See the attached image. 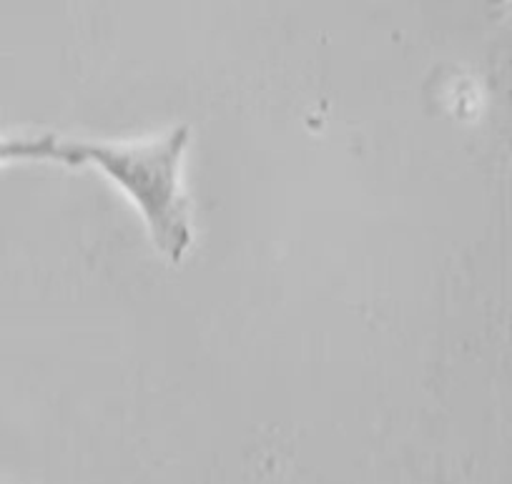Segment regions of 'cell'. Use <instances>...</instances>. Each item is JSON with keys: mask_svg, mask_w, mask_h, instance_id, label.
Instances as JSON below:
<instances>
[{"mask_svg": "<svg viewBox=\"0 0 512 484\" xmlns=\"http://www.w3.org/2000/svg\"><path fill=\"white\" fill-rule=\"evenodd\" d=\"M191 141L189 126H176L144 141H71L66 138V166H93L126 194L144 219L151 244L171 264H179L194 244L189 199L181 166Z\"/></svg>", "mask_w": 512, "mask_h": 484, "instance_id": "6da1fadb", "label": "cell"}, {"mask_svg": "<svg viewBox=\"0 0 512 484\" xmlns=\"http://www.w3.org/2000/svg\"><path fill=\"white\" fill-rule=\"evenodd\" d=\"M13 164L66 166V138H58L56 133H41V136L0 133V166Z\"/></svg>", "mask_w": 512, "mask_h": 484, "instance_id": "7a4b0ae2", "label": "cell"}]
</instances>
